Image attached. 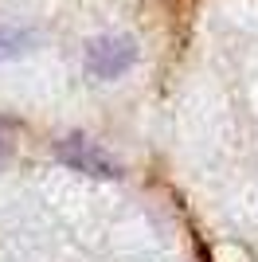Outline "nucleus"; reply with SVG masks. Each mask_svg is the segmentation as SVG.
<instances>
[{
  "mask_svg": "<svg viewBox=\"0 0 258 262\" xmlns=\"http://www.w3.org/2000/svg\"><path fill=\"white\" fill-rule=\"evenodd\" d=\"M55 157H59L67 168L86 172V176H98V180H118L121 176V164L114 161L98 141H90V137H82V133L63 137V141L55 145Z\"/></svg>",
  "mask_w": 258,
  "mask_h": 262,
  "instance_id": "nucleus-1",
  "label": "nucleus"
},
{
  "mask_svg": "<svg viewBox=\"0 0 258 262\" xmlns=\"http://www.w3.org/2000/svg\"><path fill=\"white\" fill-rule=\"evenodd\" d=\"M133 63H137V39L133 35H98L86 47V71L102 82L121 78Z\"/></svg>",
  "mask_w": 258,
  "mask_h": 262,
  "instance_id": "nucleus-2",
  "label": "nucleus"
},
{
  "mask_svg": "<svg viewBox=\"0 0 258 262\" xmlns=\"http://www.w3.org/2000/svg\"><path fill=\"white\" fill-rule=\"evenodd\" d=\"M35 43V35L28 28H12V24H0V59H16L28 47Z\"/></svg>",
  "mask_w": 258,
  "mask_h": 262,
  "instance_id": "nucleus-3",
  "label": "nucleus"
},
{
  "mask_svg": "<svg viewBox=\"0 0 258 262\" xmlns=\"http://www.w3.org/2000/svg\"><path fill=\"white\" fill-rule=\"evenodd\" d=\"M8 149H12V125H8V121H0V157L8 153Z\"/></svg>",
  "mask_w": 258,
  "mask_h": 262,
  "instance_id": "nucleus-4",
  "label": "nucleus"
}]
</instances>
